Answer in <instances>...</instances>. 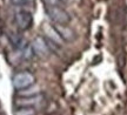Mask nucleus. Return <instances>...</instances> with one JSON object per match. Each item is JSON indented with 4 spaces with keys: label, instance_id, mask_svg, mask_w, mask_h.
Here are the masks:
<instances>
[{
    "label": "nucleus",
    "instance_id": "0eeeda50",
    "mask_svg": "<svg viewBox=\"0 0 127 115\" xmlns=\"http://www.w3.org/2000/svg\"><path fill=\"white\" fill-rule=\"evenodd\" d=\"M58 33L60 34V37L63 38L64 41L71 42L75 39V34L73 32L72 28H69L67 25H54Z\"/></svg>",
    "mask_w": 127,
    "mask_h": 115
},
{
    "label": "nucleus",
    "instance_id": "7ed1b4c3",
    "mask_svg": "<svg viewBox=\"0 0 127 115\" xmlns=\"http://www.w3.org/2000/svg\"><path fill=\"white\" fill-rule=\"evenodd\" d=\"M31 46L33 52H34V55H36L40 59H47L50 56L51 52H52L47 41H46V39L42 37L34 38L31 44Z\"/></svg>",
    "mask_w": 127,
    "mask_h": 115
},
{
    "label": "nucleus",
    "instance_id": "6e6552de",
    "mask_svg": "<svg viewBox=\"0 0 127 115\" xmlns=\"http://www.w3.org/2000/svg\"><path fill=\"white\" fill-rule=\"evenodd\" d=\"M17 92H18L17 93L18 96H34V95L40 94V88L34 83V85H32V86H30V87L20 89V91H17Z\"/></svg>",
    "mask_w": 127,
    "mask_h": 115
},
{
    "label": "nucleus",
    "instance_id": "f257e3e1",
    "mask_svg": "<svg viewBox=\"0 0 127 115\" xmlns=\"http://www.w3.org/2000/svg\"><path fill=\"white\" fill-rule=\"evenodd\" d=\"M45 12L54 25H68L71 23V15L64 8V6L45 7Z\"/></svg>",
    "mask_w": 127,
    "mask_h": 115
},
{
    "label": "nucleus",
    "instance_id": "f03ea898",
    "mask_svg": "<svg viewBox=\"0 0 127 115\" xmlns=\"http://www.w3.org/2000/svg\"><path fill=\"white\" fill-rule=\"evenodd\" d=\"M35 83V76L28 72V70H21L13 75L12 78V85L15 91H20L24 88H27Z\"/></svg>",
    "mask_w": 127,
    "mask_h": 115
},
{
    "label": "nucleus",
    "instance_id": "39448f33",
    "mask_svg": "<svg viewBox=\"0 0 127 115\" xmlns=\"http://www.w3.org/2000/svg\"><path fill=\"white\" fill-rule=\"evenodd\" d=\"M42 32L45 34V39L50 40V41L54 42L55 45L61 46L63 42H65L63 40V38L60 37V34L58 33L57 28L54 25H51L50 23H42Z\"/></svg>",
    "mask_w": 127,
    "mask_h": 115
},
{
    "label": "nucleus",
    "instance_id": "f8f14e48",
    "mask_svg": "<svg viewBox=\"0 0 127 115\" xmlns=\"http://www.w3.org/2000/svg\"><path fill=\"white\" fill-rule=\"evenodd\" d=\"M33 55H34V52L32 49L31 45H26V46L23 47V59L30 60L33 58Z\"/></svg>",
    "mask_w": 127,
    "mask_h": 115
},
{
    "label": "nucleus",
    "instance_id": "423d86ee",
    "mask_svg": "<svg viewBox=\"0 0 127 115\" xmlns=\"http://www.w3.org/2000/svg\"><path fill=\"white\" fill-rule=\"evenodd\" d=\"M42 95L38 94L34 96H18L15 99V106L17 107H35L42 101Z\"/></svg>",
    "mask_w": 127,
    "mask_h": 115
},
{
    "label": "nucleus",
    "instance_id": "9b49d317",
    "mask_svg": "<svg viewBox=\"0 0 127 115\" xmlns=\"http://www.w3.org/2000/svg\"><path fill=\"white\" fill-rule=\"evenodd\" d=\"M45 7H52V6H64L66 5L67 0H41Z\"/></svg>",
    "mask_w": 127,
    "mask_h": 115
},
{
    "label": "nucleus",
    "instance_id": "9d476101",
    "mask_svg": "<svg viewBox=\"0 0 127 115\" xmlns=\"http://www.w3.org/2000/svg\"><path fill=\"white\" fill-rule=\"evenodd\" d=\"M35 0H11V4L15 7H30L33 6Z\"/></svg>",
    "mask_w": 127,
    "mask_h": 115
},
{
    "label": "nucleus",
    "instance_id": "1a4fd4ad",
    "mask_svg": "<svg viewBox=\"0 0 127 115\" xmlns=\"http://www.w3.org/2000/svg\"><path fill=\"white\" fill-rule=\"evenodd\" d=\"M34 107H17L14 109V115H35Z\"/></svg>",
    "mask_w": 127,
    "mask_h": 115
},
{
    "label": "nucleus",
    "instance_id": "20e7f679",
    "mask_svg": "<svg viewBox=\"0 0 127 115\" xmlns=\"http://www.w3.org/2000/svg\"><path fill=\"white\" fill-rule=\"evenodd\" d=\"M14 20H15V25L20 31H28L33 25V15L31 12L21 9L18 11L15 15H14Z\"/></svg>",
    "mask_w": 127,
    "mask_h": 115
}]
</instances>
